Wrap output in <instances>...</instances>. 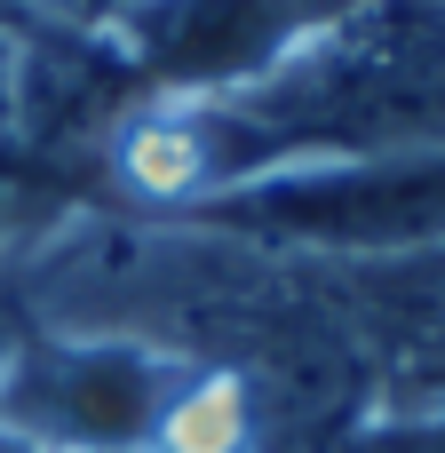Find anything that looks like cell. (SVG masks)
<instances>
[{"instance_id": "cell-5", "label": "cell", "mask_w": 445, "mask_h": 453, "mask_svg": "<svg viewBox=\"0 0 445 453\" xmlns=\"http://www.w3.org/2000/svg\"><path fill=\"white\" fill-rule=\"evenodd\" d=\"M80 8H119V16H127V8H135V0H80Z\"/></svg>"}, {"instance_id": "cell-4", "label": "cell", "mask_w": 445, "mask_h": 453, "mask_svg": "<svg viewBox=\"0 0 445 453\" xmlns=\"http://www.w3.org/2000/svg\"><path fill=\"white\" fill-rule=\"evenodd\" d=\"M16 104V64H8V48H0V111Z\"/></svg>"}, {"instance_id": "cell-1", "label": "cell", "mask_w": 445, "mask_h": 453, "mask_svg": "<svg viewBox=\"0 0 445 453\" xmlns=\"http://www.w3.org/2000/svg\"><path fill=\"white\" fill-rule=\"evenodd\" d=\"M199 127L231 135L223 183L271 151H445V0H342Z\"/></svg>"}, {"instance_id": "cell-6", "label": "cell", "mask_w": 445, "mask_h": 453, "mask_svg": "<svg viewBox=\"0 0 445 453\" xmlns=\"http://www.w3.org/2000/svg\"><path fill=\"white\" fill-rule=\"evenodd\" d=\"M0 453H24V446H0Z\"/></svg>"}, {"instance_id": "cell-2", "label": "cell", "mask_w": 445, "mask_h": 453, "mask_svg": "<svg viewBox=\"0 0 445 453\" xmlns=\"http://www.w3.org/2000/svg\"><path fill=\"white\" fill-rule=\"evenodd\" d=\"M223 223H247L295 247H358V255L445 247V151L287 167V175L239 183L223 199Z\"/></svg>"}, {"instance_id": "cell-3", "label": "cell", "mask_w": 445, "mask_h": 453, "mask_svg": "<svg viewBox=\"0 0 445 453\" xmlns=\"http://www.w3.org/2000/svg\"><path fill=\"white\" fill-rule=\"evenodd\" d=\"M342 0H135L127 48L175 88H247Z\"/></svg>"}]
</instances>
